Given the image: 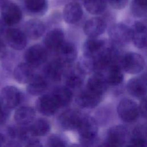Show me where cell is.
I'll return each mask as SVG.
<instances>
[{
  "mask_svg": "<svg viewBox=\"0 0 147 147\" xmlns=\"http://www.w3.org/2000/svg\"><path fill=\"white\" fill-rule=\"evenodd\" d=\"M76 130L80 143L84 146H91L97 140L98 125L96 121L91 117H82Z\"/></svg>",
  "mask_w": 147,
  "mask_h": 147,
  "instance_id": "obj_1",
  "label": "cell"
},
{
  "mask_svg": "<svg viewBox=\"0 0 147 147\" xmlns=\"http://www.w3.org/2000/svg\"><path fill=\"white\" fill-rule=\"evenodd\" d=\"M1 20L6 26H13L21 21L22 11L14 2L8 1L1 8Z\"/></svg>",
  "mask_w": 147,
  "mask_h": 147,
  "instance_id": "obj_2",
  "label": "cell"
},
{
  "mask_svg": "<svg viewBox=\"0 0 147 147\" xmlns=\"http://www.w3.org/2000/svg\"><path fill=\"white\" fill-rule=\"evenodd\" d=\"M108 32L110 40L116 45H124L131 40V28L123 23L112 25Z\"/></svg>",
  "mask_w": 147,
  "mask_h": 147,
  "instance_id": "obj_3",
  "label": "cell"
},
{
  "mask_svg": "<svg viewBox=\"0 0 147 147\" xmlns=\"http://www.w3.org/2000/svg\"><path fill=\"white\" fill-rule=\"evenodd\" d=\"M130 138L127 127L122 125H117L111 127L108 131L105 145L109 146H120L124 145Z\"/></svg>",
  "mask_w": 147,
  "mask_h": 147,
  "instance_id": "obj_4",
  "label": "cell"
},
{
  "mask_svg": "<svg viewBox=\"0 0 147 147\" xmlns=\"http://www.w3.org/2000/svg\"><path fill=\"white\" fill-rule=\"evenodd\" d=\"M121 62L123 69L130 74H137L141 72L145 65L144 57L140 54L135 52L125 54Z\"/></svg>",
  "mask_w": 147,
  "mask_h": 147,
  "instance_id": "obj_5",
  "label": "cell"
},
{
  "mask_svg": "<svg viewBox=\"0 0 147 147\" xmlns=\"http://www.w3.org/2000/svg\"><path fill=\"white\" fill-rule=\"evenodd\" d=\"M22 93L18 88L13 86L4 87L0 93V100L2 105L9 110L17 107L22 100Z\"/></svg>",
  "mask_w": 147,
  "mask_h": 147,
  "instance_id": "obj_6",
  "label": "cell"
},
{
  "mask_svg": "<svg viewBox=\"0 0 147 147\" xmlns=\"http://www.w3.org/2000/svg\"><path fill=\"white\" fill-rule=\"evenodd\" d=\"M117 112L121 119L126 122L135 121L140 114L137 104L133 100L126 98L120 101L117 107Z\"/></svg>",
  "mask_w": 147,
  "mask_h": 147,
  "instance_id": "obj_7",
  "label": "cell"
},
{
  "mask_svg": "<svg viewBox=\"0 0 147 147\" xmlns=\"http://www.w3.org/2000/svg\"><path fill=\"white\" fill-rule=\"evenodd\" d=\"M3 34L7 44L12 49L21 50L26 47L27 37L22 30L9 28L6 29Z\"/></svg>",
  "mask_w": 147,
  "mask_h": 147,
  "instance_id": "obj_8",
  "label": "cell"
},
{
  "mask_svg": "<svg viewBox=\"0 0 147 147\" xmlns=\"http://www.w3.org/2000/svg\"><path fill=\"white\" fill-rule=\"evenodd\" d=\"M24 59L26 62L32 67H38L46 61L47 52L43 46L35 44L26 49L24 54Z\"/></svg>",
  "mask_w": 147,
  "mask_h": 147,
  "instance_id": "obj_9",
  "label": "cell"
},
{
  "mask_svg": "<svg viewBox=\"0 0 147 147\" xmlns=\"http://www.w3.org/2000/svg\"><path fill=\"white\" fill-rule=\"evenodd\" d=\"M81 113L75 109H68L63 112L58 118L60 127L65 130L76 129L82 118Z\"/></svg>",
  "mask_w": 147,
  "mask_h": 147,
  "instance_id": "obj_10",
  "label": "cell"
},
{
  "mask_svg": "<svg viewBox=\"0 0 147 147\" xmlns=\"http://www.w3.org/2000/svg\"><path fill=\"white\" fill-rule=\"evenodd\" d=\"M83 15V10L80 3L74 1L67 3L63 10V18L65 22L69 24L78 22Z\"/></svg>",
  "mask_w": 147,
  "mask_h": 147,
  "instance_id": "obj_11",
  "label": "cell"
},
{
  "mask_svg": "<svg viewBox=\"0 0 147 147\" xmlns=\"http://www.w3.org/2000/svg\"><path fill=\"white\" fill-rule=\"evenodd\" d=\"M36 107L40 114L48 117L53 115L59 108L52 95L49 94L39 97L36 100Z\"/></svg>",
  "mask_w": 147,
  "mask_h": 147,
  "instance_id": "obj_12",
  "label": "cell"
},
{
  "mask_svg": "<svg viewBox=\"0 0 147 147\" xmlns=\"http://www.w3.org/2000/svg\"><path fill=\"white\" fill-rule=\"evenodd\" d=\"M57 58L64 65L73 63L77 57L75 45L71 42L64 41L56 51Z\"/></svg>",
  "mask_w": 147,
  "mask_h": 147,
  "instance_id": "obj_13",
  "label": "cell"
},
{
  "mask_svg": "<svg viewBox=\"0 0 147 147\" xmlns=\"http://www.w3.org/2000/svg\"><path fill=\"white\" fill-rule=\"evenodd\" d=\"M106 28L105 21L100 17H92L88 20L84 26L85 34L90 37H96L103 34Z\"/></svg>",
  "mask_w": 147,
  "mask_h": 147,
  "instance_id": "obj_14",
  "label": "cell"
},
{
  "mask_svg": "<svg viewBox=\"0 0 147 147\" xmlns=\"http://www.w3.org/2000/svg\"><path fill=\"white\" fill-rule=\"evenodd\" d=\"M131 37L136 47L138 48H143L146 45V26L142 21H135L131 27Z\"/></svg>",
  "mask_w": 147,
  "mask_h": 147,
  "instance_id": "obj_15",
  "label": "cell"
},
{
  "mask_svg": "<svg viewBox=\"0 0 147 147\" xmlns=\"http://www.w3.org/2000/svg\"><path fill=\"white\" fill-rule=\"evenodd\" d=\"M45 26L42 21L37 18H33L27 21L24 26V32L27 37L37 40L42 36Z\"/></svg>",
  "mask_w": 147,
  "mask_h": 147,
  "instance_id": "obj_16",
  "label": "cell"
},
{
  "mask_svg": "<svg viewBox=\"0 0 147 147\" xmlns=\"http://www.w3.org/2000/svg\"><path fill=\"white\" fill-rule=\"evenodd\" d=\"M109 86L106 77L102 73L96 72L90 77L86 88L103 96Z\"/></svg>",
  "mask_w": 147,
  "mask_h": 147,
  "instance_id": "obj_17",
  "label": "cell"
},
{
  "mask_svg": "<svg viewBox=\"0 0 147 147\" xmlns=\"http://www.w3.org/2000/svg\"><path fill=\"white\" fill-rule=\"evenodd\" d=\"M33 67L26 62L18 64L14 69L13 76L19 83H28L34 76Z\"/></svg>",
  "mask_w": 147,
  "mask_h": 147,
  "instance_id": "obj_18",
  "label": "cell"
},
{
  "mask_svg": "<svg viewBox=\"0 0 147 147\" xmlns=\"http://www.w3.org/2000/svg\"><path fill=\"white\" fill-rule=\"evenodd\" d=\"M102 96V95L86 88L78 95L76 100L79 106L83 108L92 109L98 105Z\"/></svg>",
  "mask_w": 147,
  "mask_h": 147,
  "instance_id": "obj_19",
  "label": "cell"
},
{
  "mask_svg": "<svg viewBox=\"0 0 147 147\" xmlns=\"http://www.w3.org/2000/svg\"><path fill=\"white\" fill-rule=\"evenodd\" d=\"M64 41V34L60 28H54L49 31L44 40L45 47L53 51H56Z\"/></svg>",
  "mask_w": 147,
  "mask_h": 147,
  "instance_id": "obj_20",
  "label": "cell"
},
{
  "mask_svg": "<svg viewBox=\"0 0 147 147\" xmlns=\"http://www.w3.org/2000/svg\"><path fill=\"white\" fill-rule=\"evenodd\" d=\"M34 110L29 106H22L17 109L14 115L15 122L20 126L30 125L35 119Z\"/></svg>",
  "mask_w": 147,
  "mask_h": 147,
  "instance_id": "obj_21",
  "label": "cell"
},
{
  "mask_svg": "<svg viewBox=\"0 0 147 147\" xmlns=\"http://www.w3.org/2000/svg\"><path fill=\"white\" fill-rule=\"evenodd\" d=\"M126 88L130 95L136 98H143L146 92L145 79L143 78L131 79L127 83Z\"/></svg>",
  "mask_w": 147,
  "mask_h": 147,
  "instance_id": "obj_22",
  "label": "cell"
},
{
  "mask_svg": "<svg viewBox=\"0 0 147 147\" xmlns=\"http://www.w3.org/2000/svg\"><path fill=\"white\" fill-rule=\"evenodd\" d=\"M105 47V42L103 40L90 37L87 39L83 46V55L85 57L93 58L95 57Z\"/></svg>",
  "mask_w": 147,
  "mask_h": 147,
  "instance_id": "obj_23",
  "label": "cell"
},
{
  "mask_svg": "<svg viewBox=\"0 0 147 147\" xmlns=\"http://www.w3.org/2000/svg\"><path fill=\"white\" fill-rule=\"evenodd\" d=\"M48 0H24V6L26 11L31 15L42 16L48 9Z\"/></svg>",
  "mask_w": 147,
  "mask_h": 147,
  "instance_id": "obj_24",
  "label": "cell"
},
{
  "mask_svg": "<svg viewBox=\"0 0 147 147\" xmlns=\"http://www.w3.org/2000/svg\"><path fill=\"white\" fill-rule=\"evenodd\" d=\"M48 87L47 79L39 75H34L28 83L26 87L28 92L32 95H39L42 94Z\"/></svg>",
  "mask_w": 147,
  "mask_h": 147,
  "instance_id": "obj_25",
  "label": "cell"
},
{
  "mask_svg": "<svg viewBox=\"0 0 147 147\" xmlns=\"http://www.w3.org/2000/svg\"><path fill=\"white\" fill-rule=\"evenodd\" d=\"M64 66V64L56 59L45 65L44 74L48 79L53 81H59L63 75Z\"/></svg>",
  "mask_w": 147,
  "mask_h": 147,
  "instance_id": "obj_26",
  "label": "cell"
},
{
  "mask_svg": "<svg viewBox=\"0 0 147 147\" xmlns=\"http://www.w3.org/2000/svg\"><path fill=\"white\" fill-rule=\"evenodd\" d=\"M52 95L59 107L68 105L72 99V91L67 87H60L56 88Z\"/></svg>",
  "mask_w": 147,
  "mask_h": 147,
  "instance_id": "obj_27",
  "label": "cell"
},
{
  "mask_svg": "<svg viewBox=\"0 0 147 147\" xmlns=\"http://www.w3.org/2000/svg\"><path fill=\"white\" fill-rule=\"evenodd\" d=\"M83 3L88 13L99 15L106 11L108 3L107 0H83Z\"/></svg>",
  "mask_w": 147,
  "mask_h": 147,
  "instance_id": "obj_28",
  "label": "cell"
},
{
  "mask_svg": "<svg viewBox=\"0 0 147 147\" xmlns=\"http://www.w3.org/2000/svg\"><path fill=\"white\" fill-rule=\"evenodd\" d=\"M29 128L33 136H44L49 133L51 126L49 122L45 119L38 118L29 125Z\"/></svg>",
  "mask_w": 147,
  "mask_h": 147,
  "instance_id": "obj_29",
  "label": "cell"
},
{
  "mask_svg": "<svg viewBox=\"0 0 147 147\" xmlns=\"http://www.w3.org/2000/svg\"><path fill=\"white\" fill-rule=\"evenodd\" d=\"M106 80L109 85L117 86L119 85L123 80V75L118 64H113L108 68Z\"/></svg>",
  "mask_w": 147,
  "mask_h": 147,
  "instance_id": "obj_30",
  "label": "cell"
},
{
  "mask_svg": "<svg viewBox=\"0 0 147 147\" xmlns=\"http://www.w3.org/2000/svg\"><path fill=\"white\" fill-rule=\"evenodd\" d=\"M131 145L134 146H144L146 145V129L143 126L136 127L130 137Z\"/></svg>",
  "mask_w": 147,
  "mask_h": 147,
  "instance_id": "obj_31",
  "label": "cell"
},
{
  "mask_svg": "<svg viewBox=\"0 0 147 147\" xmlns=\"http://www.w3.org/2000/svg\"><path fill=\"white\" fill-rule=\"evenodd\" d=\"M131 11L136 18H143L147 14V0H131Z\"/></svg>",
  "mask_w": 147,
  "mask_h": 147,
  "instance_id": "obj_32",
  "label": "cell"
},
{
  "mask_svg": "<svg viewBox=\"0 0 147 147\" xmlns=\"http://www.w3.org/2000/svg\"><path fill=\"white\" fill-rule=\"evenodd\" d=\"M79 69H78V72L75 71H71L69 72L65 79L66 87L70 90H76L80 88L83 84V79L81 76V73L78 74Z\"/></svg>",
  "mask_w": 147,
  "mask_h": 147,
  "instance_id": "obj_33",
  "label": "cell"
},
{
  "mask_svg": "<svg viewBox=\"0 0 147 147\" xmlns=\"http://www.w3.org/2000/svg\"><path fill=\"white\" fill-rule=\"evenodd\" d=\"M47 143L49 146H65L67 145V142L65 139L58 135L50 136Z\"/></svg>",
  "mask_w": 147,
  "mask_h": 147,
  "instance_id": "obj_34",
  "label": "cell"
},
{
  "mask_svg": "<svg viewBox=\"0 0 147 147\" xmlns=\"http://www.w3.org/2000/svg\"><path fill=\"white\" fill-rule=\"evenodd\" d=\"M10 115V110L5 107L0 100V125L5 124Z\"/></svg>",
  "mask_w": 147,
  "mask_h": 147,
  "instance_id": "obj_35",
  "label": "cell"
},
{
  "mask_svg": "<svg viewBox=\"0 0 147 147\" xmlns=\"http://www.w3.org/2000/svg\"><path fill=\"white\" fill-rule=\"evenodd\" d=\"M129 0H107V3L114 9H124L128 4Z\"/></svg>",
  "mask_w": 147,
  "mask_h": 147,
  "instance_id": "obj_36",
  "label": "cell"
},
{
  "mask_svg": "<svg viewBox=\"0 0 147 147\" xmlns=\"http://www.w3.org/2000/svg\"><path fill=\"white\" fill-rule=\"evenodd\" d=\"M7 51L6 44L0 37V61L3 60L7 55Z\"/></svg>",
  "mask_w": 147,
  "mask_h": 147,
  "instance_id": "obj_37",
  "label": "cell"
},
{
  "mask_svg": "<svg viewBox=\"0 0 147 147\" xmlns=\"http://www.w3.org/2000/svg\"><path fill=\"white\" fill-rule=\"evenodd\" d=\"M25 145L27 146H41L42 144L39 140L36 138L35 137H32L25 143Z\"/></svg>",
  "mask_w": 147,
  "mask_h": 147,
  "instance_id": "obj_38",
  "label": "cell"
},
{
  "mask_svg": "<svg viewBox=\"0 0 147 147\" xmlns=\"http://www.w3.org/2000/svg\"><path fill=\"white\" fill-rule=\"evenodd\" d=\"M139 113L144 118L146 117V98H143L138 106Z\"/></svg>",
  "mask_w": 147,
  "mask_h": 147,
  "instance_id": "obj_39",
  "label": "cell"
},
{
  "mask_svg": "<svg viewBox=\"0 0 147 147\" xmlns=\"http://www.w3.org/2000/svg\"><path fill=\"white\" fill-rule=\"evenodd\" d=\"M5 143H6V137L4 134L0 133V146H3Z\"/></svg>",
  "mask_w": 147,
  "mask_h": 147,
  "instance_id": "obj_40",
  "label": "cell"
},
{
  "mask_svg": "<svg viewBox=\"0 0 147 147\" xmlns=\"http://www.w3.org/2000/svg\"><path fill=\"white\" fill-rule=\"evenodd\" d=\"M9 0H0V8L6 2H7Z\"/></svg>",
  "mask_w": 147,
  "mask_h": 147,
  "instance_id": "obj_41",
  "label": "cell"
},
{
  "mask_svg": "<svg viewBox=\"0 0 147 147\" xmlns=\"http://www.w3.org/2000/svg\"><path fill=\"white\" fill-rule=\"evenodd\" d=\"M72 1H76V2H78L80 3V2H82V3H83V0H72Z\"/></svg>",
  "mask_w": 147,
  "mask_h": 147,
  "instance_id": "obj_42",
  "label": "cell"
}]
</instances>
